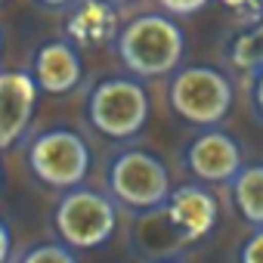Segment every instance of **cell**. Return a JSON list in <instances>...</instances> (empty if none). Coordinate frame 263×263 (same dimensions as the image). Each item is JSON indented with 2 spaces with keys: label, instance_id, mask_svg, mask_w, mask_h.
I'll return each mask as SVG.
<instances>
[{
  "label": "cell",
  "instance_id": "obj_1",
  "mask_svg": "<svg viewBox=\"0 0 263 263\" xmlns=\"http://www.w3.org/2000/svg\"><path fill=\"white\" fill-rule=\"evenodd\" d=\"M186 34L167 13H143L118 31V56L137 78H161L180 68Z\"/></svg>",
  "mask_w": 263,
  "mask_h": 263
},
{
  "label": "cell",
  "instance_id": "obj_2",
  "mask_svg": "<svg viewBox=\"0 0 263 263\" xmlns=\"http://www.w3.org/2000/svg\"><path fill=\"white\" fill-rule=\"evenodd\" d=\"M174 186L164 161L143 149H127L108 164V195L130 211H158L167 204Z\"/></svg>",
  "mask_w": 263,
  "mask_h": 263
},
{
  "label": "cell",
  "instance_id": "obj_3",
  "mask_svg": "<svg viewBox=\"0 0 263 263\" xmlns=\"http://www.w3.org/2000/svg\"><path fill=\"white\" fill-rule=\"evenodd\" d=\"M87 115L96 134L108 140H130L149 121V93L137 78H105L93 87Z\"/></svg>",
  "mask_w": 263,
  "mask_h": 263
},
{
  "label": "cell",
  "instance_id": "obj_4",
  "mask_svg": "<svg viewBox=\"0 0 263 263\" xmlns=\"http://www.w3.org/2000/svg\"><path fill=\"white\" fill-rule=\"evenodd\" d=\"M171 108L198 127H217L232 108V84L214 65H183L171 78Z\"/></svg>",
  "mask_w": 263,
  "mask_h": 263
},
{
  "label": "cell",
  "instance_id": "obj_5",
  "mask_svg": "<svg viewBox=\"0 0 263 263\" xmlns=\"http://www.w3.org/2000/svg\"><path fill=\"white\" fill-rule=\"evenodd\" d=\"M118 201L96 189H68L53 214V226L68 248H99L118 226Z\"/></svg>",
  "mask_w": 263,
  "mask_h": 263
},
{
  "label": "cell",
  "instance_id": "obj_6",
  "mask_svg": "<svg viewBox=\"0 0 263 263\" xmlns=\"http://www.w3.org/2000/svg\"><path fill=\"white\" fill-rule=\"evenodd\" d=\"M28 167L41 183L53 189H78L90 174V146L68 127L47 130L28 146Z\"/></svg>",
  "mask_w": 263,
  "mask_h": 263
},
{
  "label": "cell",
  "instance_id": "obj_7",
  "mask_svg": "<svg viewBox=\"0 0 263 263\" xmlns=\"http://www.w3.org/2000/svg\"><path fill=\"white\" fill-rule=\"evenodd\" d=\"M186 167L195 180L201 183H232L238 171L245 167L241 161V146L220 127H208L198 134L189 149H186Z\"/></svg>",
  "mask_w": 263,
  "mask_h": 263
},
{
  "label": "cell",
  "instance_id": "obj_8",
  "mask_svg": "<svg viewBox=\"0 0 263 263\" xmlns=\"http://www.w3.org/2000/svg\"><path fill=\"white\" fill-rule=\"evenodd\" d=\"M164 217L180 241H201L220 220V204L214 192L201 183L177 186L164 204Z\"/></svg>",
  "mask_w": 263,
  "mask_h": 263
},
{
  "label": "cell",
  "instance_id": "obj_9",
  "mask_svg": "<svg viewBox=\"0 0 263 263\" xmlns=\"http://www.w3.org/2000/svg\"><path fill=\"white\" fill-rule=\"evenodd\" d=\"M37 81L31 71H0V149H13L31 127L37 108Z\"/></svg>",
  "mask_w": 263,
  "mask_h": 263
},
{
  "label": "cell",
  "instance_id": "obj_10",
  "mask_svg": "<svg viewBox=\"0 0 263 263\" xmlns=\"http://www.w3.org/2000/svg\"><path fill=\"white\" fill-rule=\"evenodd\" d=\"M34 81L44 93H68L81 84L84 78V62H81V53L71 41H50L37 50L34 56Z\"/></svg>",
  "mask_w": 263,
  "mask_h": 263
},
{
  "label": "cell",
  "instance_id": "obj_11",
  "mask_svg": "<svg viewBox=\"0 0 263 263\" xmlns=\"http://www.w3.org/2000/svg\"><path fill=\"white\" fill-rule=\"evenodd\" d=\"M68 41L71 44H102L115 34L118 28V16L115 7L105 0H81L68 16Z\"/></svg>",
  "mask_w": 263,
  "mask_h": 263
},
{
  "label": "cell",
  "instance_id": "obj_12",
  "mask_svg": "<svg viewBox=\"0 0 263 263\" xmlns=\"http://www.w3.org/2000/svg\"><path fill=\"white\" fill-rule=\"evenodd\" d=\"M229 189L238 217L254 229L263 226V164H245L238 177L229 183Z\"/></svg>",
  "mask_w": 263,
  "mask_h": 263
},
{
  "label": "cell",
  "instance_id": "obj_13",
  "mask_svg": "<svg viewBox=\"0 0 263 263\" xmlns=\"http://www.w3.org/2000/svg\"><path fill=\"white\" fill-rule=\"evenodd\" d=\"M229 59L235 68L241 71H260L263 68V19L257 25H251L248 31H241L232 47H229Z\"/></svg>",
  "mask_w": 263,
  "mask_h": 263
},
{
  "label": "cell",
  "instance_id": "obj_14",
  "mask_svg": "<svg viewBox=\"0 0 263 263\" xmlns=\"http://www.w3.org/2000/svg\"><path fill=\"white\" fill-rule=\"evenodd\" d=\"M19 263H78L68 245H37L31 251H25V257Z\"/></svg>",
  "mask_w": 263,
  "mask_h": 263
},
{
  "label": "cell",
  "instance_id": "obj_15",
  "mask_svg": "<svg viewBox=\"0 0 263 263\" xmlns=\"http://www.w3.org/2000/svg\"><path fill=\"white\" fill-rule=\"evenodd\" d=\"M238 263H263V226H257L238 251Z\"/></svg>",
  "mask_w": 263,
  "mask_h": 263
},
{
  "label": "cell",
  "instance_id": "obj_16",
  "mask_svg": "<svg viewBox=\"0 0 263 263\" xmlns=\"http://www.w3.org/2000/svg\"><path fill=\"white\" fill-rule=\"evenodd\" d=\"M211 0H158V7L167 13V16H192L198 10H204Z\"/></svg>",
  "mask_w": 263,
  "mask_h": 263
},
{
  "label": "cell",
  "instance_id": "obj_17",
  "mask_svg": "<svg viewBox=\"0 0 263 263\" xmlns=\"http://www.w3.org/2000/svg\"><path fill=\"white\" fill-rule=\"evenodd\" d=\"M10 251H13V238H10V226L0 220V263H7V257H10Z\"/></svg>",
  "mask_w": 263,
  "mask_h": 263
},
{
  "label": "cell",
  "instance_id": "obj_18",
  "mask_svg": "<svg viewBox=\"0 0 263 263\" xmlns=\"http://www.w3.org/2000/svg\"><path fill=\"white\" fill-rule=\"evenodd\" d=\"M254 108H257V115L263 118V68L254 71Z\"/></svg>",
  "mask_w": 263,
  "mask_h": 263
},
{
  "label": "cell",
  "instance_id": "obj_19",
  "mask_svg": "<svg viewBox=\"0 0 263 263\" xmlns=\"http://www.w3.org/2000/svg\"><path fill=\"white\" fill-rule=\"evenodd\" d=\"M44 7H53V10H62V7H71L74 0H41Z\"/></svg>",
  "mask_w": 263,
  "mask_h": 263
},
{
  "label": "cell",
  "instance_id": "obj_20",
  "mask_svg": "<svg viewBox=\"0 0 263 263\" xmlns=\"http://www.w3.org/2000/svg\"><path fill=\"white\" fill-rule=\"evenodd\" d=\"M223 4H229V7H245V4H251V0H223Z\"/></svg>",
  "mask_w": 263,
  "mask_h": 263
},
{
  "label": "cell",
  "instance_id": "obj_21",
  "mask_svg": "<svg viewBox=\"0 0 263 263\" xmlns=\"http://www.w3.org/2000/svg\"><path fill=\"white\" fill-rule=\"evenodd\" d=\"M105 4H111V7H121V4H134V0H105Z\"/></svg>",
  "mask_w": 263,
  "mask_h": 263
},
{
  "label": "cell",
  "instance_id": "obj_22",
  "mask_svg": "<svg viewBox=\"0 0 263 263\" xmlns=\"http://www.w3.org/2000/svg\"><path fill=\"white\" fill-rule=\"evenodd\" d=\"M161 263H180V260H161Z\"/></svg>",
  "mask_w": 263,
  "mask_h": 263
},
{
  "label": "cell",
  "instance_id": "obj_23",
  "mask_svg": "<svg viewBox=\"0 0 263 263\" xmlns=\"http://www.w3.org/2000/svg\"><path fill=\"white\" fill-rule=\"evenodd\" d=\"M0 50H4V34H0Z\"/></svg>",
  "mask_w": 263,
  "mask_h": 263
},
{
  "label": "cell",
  "instance_id": "obj_24",
  "mask_svg": "<svg viewBox=\"0 0 263 263\" xmlns=\"http://www.w3.org/2000/svg\"><path fill=\"white\" fill-rule=\"evenodd\" d=\"M0 4H4V0H0Z\"/></svg>",
  "mask_w": 263,
  "mask_h": 263
},
{
  "label": "cell",
  "instance_id": "obj_25",
  "mask_svg": "<svg viewBox=\"0 0 263 263\" xmlns=\"http://www.w3.org/2000/svg\"><path fill=\"white\" fill-rule=\"evenodd\" d=\"M0 174H4V171H0Z\"/></svg>",
  "mask_w": 263,
  "mask_h": 263
}]
</instances>
